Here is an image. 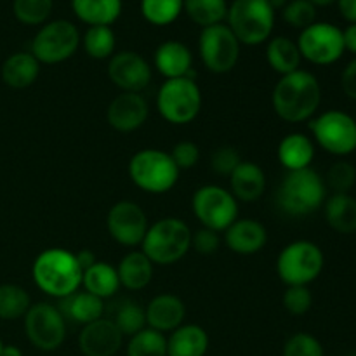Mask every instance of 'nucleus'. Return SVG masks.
<instances>
[{
    "mask_svg": "<svg viewBox=\"0 0 356 356\" xmlns=\"http://www.w3.org/2000/svg\"><path fill=\"white\" fill-rule=\"evenodd\" d=\"M277 155L287 172L308 169L315 159V143L302 132H292L278 143Z\"/></svg>",
    "mask_w": 356,
    "mask_h": 356,
    "instance_id": "5701e85b",
    "label": "nucleus"
},
{
    "mask_svg": "<svg viewBox=\"0 0 356 356\" xmlns=\"http://www.w3.org/2000/svg\"><path fill=\"white\" fill-rule=\"evenodd\" d=\"M120 330L110 318H99L83 325L79 337V348L83 356H115L122 348Z\"/></svg>",
    "mask_w": 356,
    "mask_h": 356,
    "instance_id": "a211bd4d",
    "label": "nucleus"
},
{
    "mask_svg": "<svg viewBox=\"0 0 356 356\" xmlns=\"http://www.w3.org/2000/svg\"><path fill=\"white\" fill-rule=\"evenodd\" d=\"M301 58L316 66H329L339 61L344 54L343 30L332 23L316 21L312 26L301 30L298 38Z\"/></svg>",
    "mask_w": 356,
    "mask_h": 356,
    "instance_id": "ddd939ff",
    "label": "nucleus"
},
{
    "mask_svg": "<svg viewBox=\"0 0 356 356\" xmlns=\"http://www.w3.org/2000/svg\"><path fill=\"white\" fill-rule=\"evenodd\" d=\"M195 218L200 221L202 228L226 232L238 219V202L232 191L216 184H205L195 191L191 198Z\"/></svg>",
    "mask_w": 356,
    "mask_h": 356,
    "instance_id": "9d476101",
    "label": "nucleus"
},
{
    "mask_svg": "<svg viewBox=\"0 0 356 356\" xmlns=\"http://www.w3.org/2000/svg\"><path fill=\"white\" fill-rule=\"evenodd\" d=\"M323 181H325V186L334 190V193H348L356 183L355 165L346 160H339V162L330 165Z\"/></svg>",
    "mask_w": 356,
    "mask_h": 356,
    "instance_id": "ea45409f",
    "label": "nucleus"
},
{
    "mask_svg": "<svg viewBox=\"0 0 356 356\" xmlns=\"http://www.w3.org/2000/svg\"><path fill=\"white\" fill-rule=\"evenodd\" d=\"M242 162V156L232 146H222V148L216 149L211 156V165L212 170L219 176H232L233 170L238 167V163Z\"/></svg>",
    "mask_w": 356,
    "mask_h": 356,
    "instance_id": "37998d69",
    "label": "nucleus"
},
{
    "mask_svg": "<svg viewBox=\"0 0 356 356\" xmlns=\"http://www.w3.org/2000/svg\"><path fill=\"white\" fill-rule=\"evenodd\" d=\"M149 106L141 92H120L106 110L108 124L118 132H134L148 120Z\"/></svg>",
    "mask_w": 356,
    "mask_h": 356,
    "instance_id": "f3484780",
    "label": "nucleus"
},
{
    "mask_svg": "<svg viewBox=\"0 0 356 356\" xmlns=\"http://www.w3.org/2000/svg\"><path fill=\"white\" fill-rule=\"evenodd\" d=\"M183 10L195 24L207 28L226 19L228 2L226 0H184Z\"/></svg>",
    "mask_w": 356,
    "mask_h": 356,
    "instance_id": "2f4dec72",
    "label": "nucleus"
},
{
    "mask_svg": "<svg viewBox=\"0 0 356 356\" xmlns=\"http://www.w3.org/2000/svg\"><path fill=\"white\" fill-rule=\"evenodd\" d=\"M2 348H3V344H2V341H0V353H2Z\"/></svg>",
    "mask_w": 356,
    "mask_h": 356,
    "instance_id": "5fc2aeb1",
    "label": "nucleus"
},
{
    "mask_svg": "<svg viewBox=\"0 0 356 356\" xmlns=\"http://www.w3.org/2000/svg\"><path fill=\"white\" fill-rule=\"evenodd\" d=\"M54 9V0H14L13 13L19 23L28 26L45 24Z\"/></svg>",
    "mask_w": 356,
    "mask_h": 356,
    "instance_id": "4c0bfd02",
    "label": "nucleus"
},
{
    "mask_svg": "<svg viewBox=\"0 0 356 356\" xmlns=\"http://www.w3.org/2000/svg\"><path fill=\"white\" fill-rule=\"evenodd\" d=\"M219 245H221V238L214 229L200 228L191 235V247L202 256H211L219 249Z\"/></svg>",
    "mask_w": 356,
    "mask_h": 356,
    "instance_id": "a18cd8bd",
    "label": "nucleus"
},
{
    "mask_svg": "<svg viewBox=\"0 0 356 356\" xmlns=\"http://www.w3.org/2000/svg\"><path fill=\"white\" fill-rule=\"evenodd\" d=\"M341 87L350 99L356 101V58L350 61L341 75Z\"/></svg>",
    "mask_w": 356,
    "mask_h": 356,
    "instance_id": "49530a36",
    "label": "nucleus"
},
{
    "mask_svg": "<svg viewBox=\"0 0 356 356\" xmlns=\"http://www.w3.org/2000/svg\"><path fill=\"white\" fill-rule=\"evenodd\" d=\"M24 332L37 350L54 351L66 339V320L51 302H37L24 315Z\"/></svg>",
    "mask_w": 356,
    "mask_h": 356,
    "instance_id": "4468645a",
    "label": "nucleus"
},
{
    "mask_svg": "<svg viewBox=\"0 0 356 356\" xmlns=\"http://www.w3.org/2000/svg\"><path fill=\"white\" fill-rule=\"evenodd\" d=\"M170 159L174 160V163H176L179 170L193 169L198 163V160H200V149H198L195 143L181 141L174 145L172 152H170Z\"/></svg>",
    "mask_w": 356,
    "mask_h": 356,
    "instance_id": "c03bdc74",
    "label": "nucleus"
},
{
    "mask_svg": "<svg viewBox=\"0 0 356 356\" xmlns=\"http://www.w3.org/2000/svg\"><path fill=\"white\" fill-rule=\"evenodd\" d=\"M287 2H289V0H270L271 7H273L275 10H277V9H284V7L287 6Z\"/></svg>",
    "mask_w": 356,
    "mask_h": 356,
    "instance_id": "864d4df0",
    "label": "nucleus"
},
{
    "mask_svg": "<svg viewBox=\"0 0 356 356\" xmlns=\"http://www.w3.org/2000/svg\"><path fill=\"white\" fill-rule=\"evenodd\" d=\"M59 312L63 313L65 318H70L72 322L80 323V325H89V323L103 318L104 301L86 291L75 292V294L61 299Z\"/></svg>",
    "mask_w": 356,
    "mask_h": 356,
    "instance_id": "cd10ccee",
    "label": "nucleus"
},
{
    "mask_svg": "<svg viewBox=\"0 0 356 356\" xmlns=\"http://www.w3.org/2000/svg\"><path fill=\"white\" fill-rule=\"evenodd\" d=\"M226 21L240 44L261 45L273 33L275 9L270 0H233Z\"/></svg>",
    "mask_w": 356,
    "mask_h": 356,
    "instance_id": "39448f33",
    "label": "nucleus"
},
{
    "mask_svg": "<svg viewBox=\"0 0 356 356\" xmlns=\"http://www.w3.org/2000/svg\"><path fill=\"white\" fill-rule=\"evenodd\" d=\"M108 76L122 92H141L152 82V68L138 52L120 51L110 58Z\"/></svg>",
    "mask_w": 356,
    "mask_h": 356,
    "instance_id": "dca6fc26",
    "label": "nucleus"
},
{
    "mask_svg": "<svg viewBox=\"0 0 356 356\" xmlns=\"http://www.w3.org/2000/svg\"><path fill=\"white\" fill-rule=\"evenodd\" d=\"M106 228L111 238L124 247L141 245L148 232V218L136 202L120 200L106 216Z\"/></svg>",
    "mask_w": 356,
    "mask_h": 356,
    "instance_id": "2eb2a0df",
    "label": "nucleus"
},
{
    "mask_svg": "<svg viewBox=\"0 0 356 356\" xmlns=\"http://www.w3.org/2000/svg\"><path fill=\"white\" fill-rule=\"evenodd\" d=\"M82 285L86 292L103 299V301L113 298L118 292V289H120L117 268H113L108 263H103V261H96L92 266L83 271Z\"/></svg>",
    "mask_w": 356,
    "mask_h": 356,
    "instance_id": "7c9ffc66",
    "label": "nucleus"
},
{
    "mask_svg": "<svg viewBox=\"0 0 356 356\" xmlns=\"http://www.w3.org/2000/svg\"><path fill=\"white\" fill-rule=\"evenodd\" d=\"M75 256H76V261H79L80 268H82V271H86L87 268H90L97 261L96 256H94V252H90L89 249L80 250V252L75 254Z\"/></svg>",
    "mask_w": 356,
    "mask_h": 356,
    "instance_id": "8fccbe9b",
    "label": "nucleus"
},
{
    "mask_svg": "<svg viewBox=\"0 0 356 356\" xmlns=\"http://www.w3.org/2000/svg\"><path fill=\"white\" fill-rule=\"evenodd\" d=\"M325 221L334 232L351 235L356 232V198L348 193H334L323 205Z\"/></svg>",
    "mask_w": 356,
    "mask_h": 356,
    "instance_id": "c85d7f7f",
    "label": "nucleus"
},
{
    "mask_svg": "<svg viewBox=\"0 0 356 356\" xmlns=\"http://www.w3.org/2000/svg\"><path fill=\"white\" fill-rule=\"evenodd\" d=\"M348 356H356V353H353V355H348Z\"/></svg>",
    "mask_w": 356,
    "mask_h": 356,
    "instance_id": "6e6d98bb",
    "label": "nucleus"
},
{
    "mask_svg": "<svg viewBox=\"0 0 356 356\" xmlns=\"http://www.w3.org/2000/svg\"><path fill=\"white\" fill-rule=\"evenodd\" d=\"M191 249V229L183 219L163 218L146 232L141 250L153 264L169 266L183 259Z\"/></svg>",
    "mask_w": 356,
    "mask_h": 356,
    "instance_id": "20e7f679",
    "label": "nucleus"
},
{
    "mask_svg": "<svg viewBox=\"0 0 356 356\" xmlns=\"http://www.w3.org/2000/svg\"><path fill=\"white\" fill-rule=\"evenodd\" d=\"M309 2H312L315 7H329L332 6V3H336L337 0H309Z\"/></svg>",
    "mask_w": 356,
    "mask_h": 356,
    "instance_id": "603ef678",
    "label": "nucleus"
},
{
    "mask_svg": "<svg viewBox=\"0 0 356 356\" xmlns=\"http://www.w3.org/2000/svg\"><path fill=\"white\" fill-rule=\"evenodd\" d=\"M322 249L309 240H296L282 249L277 259V273L287 287L306 285L320 277L323 270Z\"/></svg>",
    "mask_w": 356,
    "mask_h": 356,
    "instance_id": "6e6552de",
    "label": "nucleus"
},
{
    "mask_svg": "<svg viewBox=\"0 0 356 356\" xmlns=\"http://www.w3.org/2000/svg\"><path fill=\"white\" fill-rule=\"evenodd\" d=\"M110 320L117 325V329L120 330L122 336L132 337L134 334L146 329L145 308H141L138 302L131 301V299H124V301L118 302V306L115 308L113 318Z\"/></svg>",
    "mask_w": 356,
    "mask_h": 356,
    "instance_id": "c9c22d12",
    "label": "nucleus"
},
{
    "mask_svg": "<svg viewBox=\"0 0 356 356\" xmlns=\"http://www.w3.org/2000/svg\"><path fill=\"white\" fill-rule=\"evenodd\" d=\"M156 72L165 80L181 79V76L195 75L191 66H193V56L186 44L179 40H167L156 47L153 56ZM193 79V76H191Z\"/></svg>",
    "mask_w": 356,
    "mask_h": 356,
    "instance_id": "412c9836",
    "label": "nucleus"
},
{
    "mask_svg": "<svg viewBox=\"0 0 356 356\" xmlns=\"http://www.w3.org/2000/svg\"><path fill=\"white\" fill-rule=\"evenodd\" d=\"M127 356H167V337L146 327L131 337Z\"/></svg>",
    "mask_w": 356,
    "mask_h": 356,
    "instance_id": "e433bc0d",
    "label": "nucleus"
},
{
    "mask_svg": "<svg viewBox=\"0 0 356 356\" xmlns=\"http://www.w3.org/2000/svg\"><path fill=\"white\" fill-rule=\"evenodd\" d=\"M30 294L21 285H0V320L13 322V320L23 318L28 309H30Z\"/></svg>",
    "mask_w": 356,
    "mask_h": 356,
    "instance_id": "473e14b6",
    "label": "nucleus"
},
{
    "mask_svg": "<svg viewBox=\"0 0 356 356\" xmlns=\"http://www.w3.org/2000/svg\"><path fill=\"white\" fill-rule=\"evenodd\" d=\"M339 13L348 23H356V0H337Z\"/></svg>",
    "mask_w": 356,
    "mask_h": 356,
    "instance_id": "de8ad7c7",
    "label": "nucleus"
},
{
    "mask_svg": "<svg viewBox=\"0 0 356 356\" xmlns=\"http://www.w3.org/2000/svg\"><path fill=\"white\" fill-rule=\"evenodd\" d=\"M146 327L156 332H172L183 325L186 308L184 302L174 294L155 296L145 308Z\"/></svg>",
    "mask_w": 356,
    "mask_h": 356,
    "instance_id": "6ab92c4d",
    "label": "nucleus"
},
{
    "mask_svg": "<svg viewBox=\"0 0 356 356\" xmlns=\"http://www.w3.org/2000/svg\"><path fill=\"white\" fill-rule=\"evenodd\" d=\"M184 0H141V14L153 26H169L183 13Z\"/></svg>",
    "mask_w": 356,
    "mask_h": 356,
    "instance_id": "f704fd0d",
    "label": "nucleus"
},
{
    "mask_svg": "<svg viewBox=\"0 0 356 356\" xmlns=\"http://www.w3.org/2000/svg\"><path fill=\"white\" fill-rule=\"evenodd\" d=\"M282 356H323V346L312 334L298 332L289 337Z\"/></svg>",
    "mask_w": 356,
    "mask_h": 356,
    "instance_id": "a19ab883",
    "label": "nucleus"
},
{
    "mask_svg": "<svg viewBox=\"0 0 356 356\" xmlns=\"http://www.w3.org/2000/svg\"><path fill=\"white\" fill-rule=\"evenodd\" d=\"M156 110L169 124L193 122L202 110V90L197 80L191 76L165 80L156 94Z\"/></svg>",
    "mask_w": 356,
    "mask_h": 356,
    "instance_id": "0eeeda50",
    "label": "nucleus"
},
{
    "mask_svg": "<svg viewBox=\"0 0 356 356\" xmlns=\"http://www.w3.org/2000/svg\"><path fill=\"white\" fill-rule=\"evenodd\" d=\"M80 42V31L72 21H47L31 40L30 52L40 65H59L75 54Z\"/></svg>",
    "mask_w": 356,
    "mask_h": 356,
    "instance_id": "1a4fd4ad",
    "label": "nucleus"
},
{
    "mask_svg": "<svg viewBox=\"0 0 356 356\" xmlns=\"http://www.w3.org/2000/svg\"><path fill=\"white\" fill-rule=\"evenodd\" d=\"M268 232L256 219H236L225 232V243L232 252L240 256H252L264 249Z\"/></svg>",
    "mask_w": 356,
    "mask_h": 356,
    "instance_id": "aec40b11",
    "label": "nucleus"
},
{
    "mask_svg": "<svg viewBox=\"0 0 356 356\" xmlns=\"http://www.w3.org/2000/svg\"><path fill=\"white\" fill-rule=\"evenodd\" d=\"M282 305L291 315H306L313 305V296L306 285H294V287H287V291L284 292Z\"/></svg>",
    "mask_w": 356,
    "mask_h": 356,
    "instance_id": "79ce46f5",
    "label": "nucleus"
},
{
    "mask_svg": "<svg viewBox=\"0 0 356 356\" xmlns=\"http://www.w3.org/2000/svg\"><path fill=\"white\" fill-rule=\"evenodd\" d=\"M309 131L320 148L330 155L348 156L356 152V120L344 111H323L309 120Z\"/></svg>",
    "mask_w": 356,
    "mask_h": 356,
    "instance_id": "9b49d317",
    "label": "nucleus"
},
{
    "mask_svg": "<svg viewBox=\"0 0 356 356\" xmlns=\"http://www.w3.org/2000/svg\"><path fill=\"white\" fill-rule=\"evenodd\" d=\"M117 273L122 287L127 291H143L153 278V263L143 250H132L122 257Z\"/></svg>",
    "mask_w": 356,
    "mask_h": 356,
    "instance_id": "393cba45",
    "label": "nucleus"
},
{
    "mask_svg": "<svg viewBox=\"0 0 356 356\" xmlns=\"http://www.w3.org/2000/svg\"><path fill=\"white\" fill-rule=\"evenodd\" d=\"M240 42L228 24L219 23L202 28L198 37V52L205 68L218 75L229 73L240 58Z\"/></svg>",
    "mask_w": 356,
    "mask_h": 356,
    "instance_id": "f8f14e48",
    "label": "nucleus"
},
{
    "mask_svg": "<svg viewBox=\"0 0 356 356\" xmlns=\"http://www.w3.org/2000/svg\"><path fill=\"white\" fill-rule=\"evenodd\" d=\"M207 350V332L195 323L177 327L167 339V356H205Z\"/></svg>",
    "mask_w": 356,
    "mask_h": 356,
    "instance_id": "a878e982",
    "label": "nucleus"
},
{
    "mask_svg": "<svg viewBox=\"0 0 356 356\" xmlns=\"http://www.w3.org/2000/svg\"><path fill=\"white\" fill-rule=\"evenodd\" d=\"M325 197V181L312 167L285 174L277 191L278 207L292 218L313 214L322 207Z\"/></svg>",
    "mask_w": 356,
    "mask_h": 356,
    "instance_id": "7ed1b4c3",
    "label": "nucleus"
},
{
    "mask_svg": "<svg viewBox=\"0 0 356 356\" xmlns=\"http://www.w3.org/2000/svg\"><path fill=\"white\" fill-rule=\"evenodd\" d=\"M273 110L289 124L312 120L322 103V87L313 73L299 68L280 76L271 94Z\"/></svg>",
    "mask_w": 356,
    "mask_h": 356,
    "instance_id": "f257e3e1",
    "label": "nucleus"
},
{
    "mask_svg": "<svg viewBox=\"0 0 356 356\" xmlns=\"http://www.w3.org/2000/svg\"><path fill=\"white\" fill-rule=\"evenodd\" d=\"M179 172L170 153L156 148L141 149L129 162V177L146 193L162 195L170 191L179 181Z\"/></svg>",
    "mask_w": 356,
    "mask_h": 356,
    "instance_id": "423d86ee",
    "label": "nucleus"
},
{
    "mask_svg": "<svg viewBox=\"0 0 356 356\" xmlns=\"http://www.w3.org/2000/svg\"><path fill=\"white\" fill-rule=\"evenodd\" d=\"M122 0H72V10L89 26H111L122 14Z\"/></svg>",
    "mask_w": 356,
    "mask_h": 356,
    "instance_id": "bb28decb",
    "label": "nucleus"
},
{
    "mask_svg": "<svg viewBox=\"0 0 356 356\" xmlns=\"http://www.w3.org/2000/svg\"><path fill=\"white\" fill-rule=\"evenodd\" d=\"M268 65L278 75H289L292 72H298L301 66V52H299L298 44L289 37L278 35V37L270 38L266 47Z\"/></svg>",
    "mask_w": 356,
    "mask_h": 356,
    "instance_id": "c756f323",
    "label": "nucleus"
},
{
    "mask_svg": "<svg viewBox=\"0 0 356 356\" xmlns=\"http://www.w3.org/2000/svg\"><path fill=\"white\" fill-rule=\"evenodd\" d=\"M344 49L356 54V23H350L346 30H343Z\"/></svg>",
    "mask_w": 356,
    "mask_h": 356,
    "instance_id": "09e8293b",
    "label": "nucleus"
},
{
    "mask_svg": "<svg viewBox=\"0 0 356 356\" xmlns=\"http://www.w3.org/2000/svg\"><path fill=\"white\" fill-rule=\"evenodd\" d=\"M229 191L236 200H259L266 191V174L256 162L242 160L229 176Z\"/></svg>",
    "mask_w": 356,
    "mask_h": 356,
    "instance_id": "4be33fe9",
    "label": "nucleus"
},
{
    "mask_svg": "<svg viewBox=\"0 0 356 356\" xmlns=\"http://www.w3.org/2000/svg\"><path fill=\"white\" fill-rule=\"evenodd\" d=\"M40 73V63L31 52H14L3 61L0 75L10 89H26L33 86Z\"/></svg>",
    "mask_w": 356,
    "mask_h": 356,
    "instance_id": "b1692460",
    "label": "nucleus"
},
{
    "mask_svg": "<svg viewBox=\"0 0 356 356\" xmlns=\"http://www.w3.org/2000/svg\"><path fill=\"white\" fill-rule=\"evenodd\" d=\"M83 51L92 59H108L115 54V31L111 26H89L82 37Z\"/></svg>",
    "mask_w": 356,
    "mask_h": 356,
    "instance_id": "72a5a7b5",
    "label": "nucleus"
},
{
    "mask_svg": "<svg viewBox=\"0 0 356 356\" xmlns=\"http://www.w3.org/2000/svg\"><path fill=\"white\" fill-rule=\"evenodd\" d=\"M35 285L44 294L56 299H65L79 292L83 271L76 256L61 247L45 249L35 257L31 266Z\"/></svg>",
    "mask_w": 356,
    "mask_h": 356,
    "instance_id": "f03ea898",
    "label": "nucleus"
},
{
    "mask_svg": "<svg viewBox=\"0 0 356 356\" xmlns=\"http://www.w3.org/2000/svg\"><path fill=\"white\" fill-rule=\"evenodd\" d=\"M0 356H23V351L17 346H14V344H3Z\"/></svg>",
    "mask_w": 356,
    "mask_h": 356,
    "instance_id": "3c124183",
    "label": "nucleus"
},
{
    "mask_svg": "<svg viewBox=\"0 0 356 356\" xmlns=\"http://www.w3.org/2000/svg\"><path fill=\"white\" fill-rule=\"evenodd\" d=\"M316 7L309 0H289L287 6L282 9V17L287 24L298 30L312 26L316 23Z\"/></svg>",
    "mask_w": 356,
    "mask_h": 356,
    "instance_id": "58836bf2",
    "label": "nucleus"
}]
</instances>
